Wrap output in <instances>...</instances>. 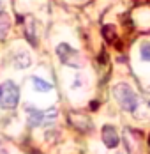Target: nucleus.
I'll list each match as a JSON object with an SVG mask.
<instances>
[{
	"label": "nucleus",
	"instance_id": "nucleus-2",
	"mask_svg": "<svg viewBox=\"0 0 150 154\" xmlns=\"http://www.w3.org/2000/svg\"><path fill=\"white\" fill-rule=\"evenodd\" d=\"M20 101V89L14 82L5 80L0 83V108L4 110H14Z\"/></svg>",
	"mask_w": 150,
	"mask_h": 154
},
{
	"label": "nucleus",
	"instance_id": "nucleus-5",
	"mask_svg": "<svg viewBox=\"0 0 150 154\" xmlns=\"http://www.w3.org/2000/svg\"><path fill=\"white\" fill-rule=\"evenodd\" d=\"M69 124L76 128L78 131H81V133H90L92 129H94V124L90 122V119L87 115H83V113H78V112H69Z\"/></svg>",
	"mask_w": 150,
	"mask_h": 154
},
{
	"label": "nucleus",
	"instance_id": "nucleus-10",
	"mask_svg": "<svg viewBox=\"0 0 150 154\" xmlns=\"http://www.w3.org/2000/svg\"><path fill=\"white\" fill-rule=\"evenodd\" d=\"M103 37H104L108 43H115V39H117L115 27H113V25H106V27H103Z\"/></svg>",
	"mask_w": 150,
	"mask_h": 154
},
{
	"label": "nucleus",
	"instance_id": "nucleus-1",
	"mask_svg": "<svg viewBox=\"0 0 150 154\" xmlns=\"http://www.w3.org/2000/svg\"><path fill=\"white\" fill-rule=\"evenodd\" d=\"M113 96H115V99H117V103L120 105L122 110H125V112H134V110H138L140 97L133 91L131 85H127V83H117L113 87Z\"/></svg>",
	"mask_w": 150,
	"mask_h": 154
},
{
	"label": "nucleus",
	"instance_id": "nucleus-11",
	"mask_svg": "<svg viewBox=\"0 0 150 154\" xmlns=\"http://www.w3.org/2000/svg\"><path fill=\"white\" fill-rule=\"evenodd\" d=\"M7 30H9V16L2 11V13H0V39L5 37Z\"/></svg>",
	"mask_w": 150,
	"mask_h": 154
},
{
	"label": "nucleus",
	"instance_id": "nucleus-8",
	"mask_svg": "<svg viewBox=\"0 0 150 154\" xmlns=\"http://www.w3.org/2000/svg\"><path fill=\"white\" fill-rule=\"evenodd\" d=\"M30 80H32L34 89L39 91V92H50V91H53V83H50V82L43 80L41 76H32Z\"/></svg>",
	"mask_w": 150,
	"mask_h": 154
},
{
	"label": "nucleus",
	"instance_id": "nucleus-3",
	"mask_svg": "<svg viewBox=\"0 0 150 154\" xmlns=\"http://www.w3.org/2000/svg\"><path fill=\"white\" fill-rule=\"evenodd\" d=\"M27 115H28V126H32V128L44 126V124H48L50 119L57 117V108L51 106V108H48L46 112H43V110H37L34 106H27Z\"/></svg>",
	"mask_w": 150,
	"mask_h": 154
},
{
	"label": "nucleus",
	"instance_id": "nucleus-4",
	"mask_svg": "<svg viewBox=\"0 0 150 154\" xmlns=\"http://www.w3.org/2000/svg\"><path fill=\"white\" fill-rule=\"evenodd\" d=\"M57 55H58L60 62L64 66H69L73 69H78L81 66V59H80V53L76 51L74 48H71L67 43H60L57 46Z\"/></svg>",
	"mask_w": 150,
	"mask_h": 154
},
{
	"label": "nucleus",
	"instance_id": "nucleus-6",
	"mask_svg": "<svg viewBox=\"0 0 150 154\" xmlns=\"http://www.w3.org/2000/svg\"><path fill=\"white\" fill-rule=\"evenodd\" d=\"M101 135H103V142H104V145L106 147H110V149H115V147L120 143L118 131H117L111 124H104V126H103Z\"/></svg>",
	"mask_w": 150,
	"mask_h": 154
},
{
	"label": "nucleus",
	"instance_id": "nucleus-9",
	"mask_svg": "<svg viewBox=\"0 0 150 154\" xmlns=\"http://www.w3.org/2000/svg\"><path fill=\"white\" fill-rule=\"evenodd\" d=\"M35 23L30 20L28 23L25 25V37L28 39V43L32 45V46H37V35H35Z\"/></svg>",
	"mask_w": 150,
	"mask_h": 154
},
{
	"label": "nucleus",
	"instance_id": "nucleus-14",
	"mask_svg": "<svg viewBox=\"0 0 150 154\" xmlns=\"http://www.w3.org/2000/svg\"><path fill=\"white\" fill-rule=\"evenodd\" d=\"M0 154H9V152H7L5 149H0Z\"/></svg>",
	"mask_w": 150,
	"mask_h": 154
},
{
	"label": "nucleus",
	"instance_id": "nucleus-12",
	"mask_svg": "<svg viewBox=\"0 0 150 154\" xmlns=\"http://www.w3.org/2000/svg\"><path fill=\"white\" fill-rule=\"evenodd\" d=\"M140 55H141V60L150 62V41H145L141 48H140Z\"/></svg>",
	"mask_w": 150,
	"mask_h": 154
},
{
	"label": "nucleus",
	"instance_id": "nucleus-7",
	"mask_svg": "<svg viewBox=\"0 0 150 154\" xmlns=\"http://www.w3.org/2000/svg\"><path fill=\"white\" fill-rule=\"evenodd\" d=\"M13 62H14V67H18V69H27L30 64H32L30 55L27 53V51H18V53H14Z\"/></svg>",
	"mask_w": 150,
	"mask_h": 154
},
{
	"label": "nucleus",
	"instance_id": "nucleus-13",
	"mask_svg": "<svg viewBox=\"0 0 150 154\" xmlns=\"http://www.w3.org/2000/svg\"><path fill=\"white\" fill-rule=\"evenodd\" d=\"M99 106V103H97V101H94V103H90V108H97Z\"/></svg>",
	"mask_w": 150,
	"mask_h": 154
}]
</instances>
